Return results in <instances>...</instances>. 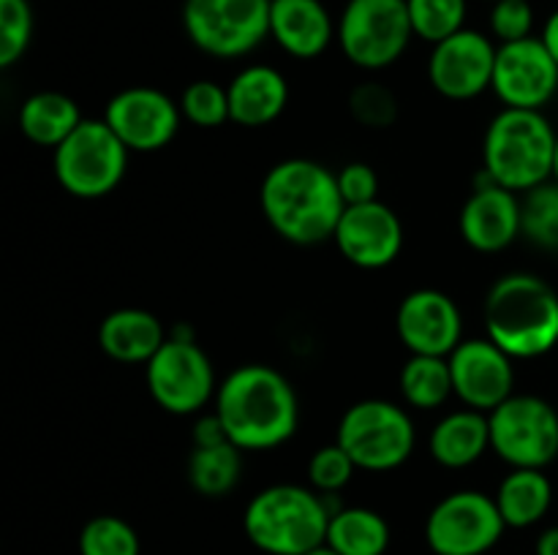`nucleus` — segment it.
Instances as JSON below:
<instances>
[{
	"instance_id": "nucleus-1",
	"label": "nucleus",
	"mask_w": 558,
	"mask_h": 555,
	"mask_svg": "<svg viewBox=\"0 0 558 555\" xmlns=\"http://www.w3.org/2000/svg\"><path fill=\"white\" fill-rule=\"evenodd\" d=\"M216 414L229 441L243 452L287 444L300 422L294 386L270 365H240L218 384Z\"/></svg>"
},
{
	"instance_id": "nucleus-2",
	"label": "nucleus",
	"mask_w": 558,
	"mask_h": 555,
	"mask_svg": "<svg viewBox=\"0 0 558 555\" xmlns=\"http://www.w3.org/2000/svg\"><path fill=\"white\" fill-rule=\"evenodd\" d=\"M259 201L272 232L294 245L332 239L347 210L336 174L311 158L276 163L262 180Z\"/></svg>"
},
{
	"instance_id": "nucleus-3",
	"label": "nucleus",
	"mask_w": 558,
	"mask_h": 555,
	"mask_svg": "<svg viewBox=\"0 0 558 555\" xmlns=\"http://www.w3.org/2000/svg\"><path fill=\"white\" fill-rule=\"evenodd\" d=\"M485 337L512 359H537L558 346V294L532 272H510L485 297Z\"/></svg>"
},
{
	"instance_id": "nucleus-4",
	"label": "nucleus",
	"mask_w": 558,
	"mask_h": 555,
	"mask_svg": "<svg viewBox=\"0 0 558 555\" xmlns=\"http://www.w3.org/2000/svg\"><path fill=\"white\" fill-rule=\"evenodd\" d=\"M330 504L303 484H270L248 501L243 528L265 555H305L327 542Z\"/></svg>"
},
{
	"instance_id": "nucleus-5",
	"label": "nucleus",
	"mask_w": 558,
	"mask_h": 555,
	"mask_svg": "<svg viewBox=\"0 0 558 555\" xmlns=\"http://www.w3.org/2000/svg\"><path fill=\"white\" fill-rule=\"evenodd\" d=\"M558 134L539 109L505 107L483 139V172L515 194L554 180Z\"/></svg>"
},
{
	"instance_id": "nucleus-6",
	"label": "nucleus",
	"mask_w": 558,
	"mask_h": 555,
	"mask_svg": "<svg viewBox=\"0 0 558 555\" xmlns=\"http://www.w3.org/2000/svg\"><path fill=\"white\" fill-rule=\"evenodd\" d=\"M52 169L65 194L76 199H104L123 183L129 147L104 118L82 120L80 128L52 150Z\"/></svg>"
},
{
	"instance_id": "nucleus-7",
	"label": "nucleus",
	"mask_w": 558,
	"mask_h": 555,
	"mask_svg": "<svg viewBox=\"0 0 558 555\" xmlns=\"http://www.w3.org/2000/svg\"><path fill=\"white\" fill-rule=\"evenodd\" d=\"M414 38L407 0H347L336 41L343 58L365 71L390 69Z\"/></svg>"
},
{
	"instance_id": "nucleus-8",
	"label": "nucleus",
	"mask_w": 558,
	"mask_h": 555,
	"mask_svg": "<svg viewBox=\"0 0 558 555\" xmlns=\"http://www.w3.org/2000/svg\"><path fill=\"white\" fill-rule=\"evenodd\" d=\"M338 444L363 471H392L414 452V422L407 408L381 397L360 400L338 422Z\"/></svg>"
},
{
	"instance_id": "nucleus-9",
	"label": "nucleus",
	"mask_w": 558,
	"mask_h": 555,
	"mask_svg": "<svg viewBox=\"0 0 558 555\" xmlns=\"http://www.w3.org/2000/svg\"><path fill=\"white\" fill-rule=\"evenodd\" d=\"M183 30L210 58H245L270 38V0H185Z\"/></svg>"
},
{
	"instance_id": "nucleus-10",
	"label": "nucleus",
	"mask_w": 558,
	"mask_h": 555,
	"mask_svg": "<svg viewBox=\"0 0 558 555\" xmlns=\"http://www.w3.org/2000/svg\"><path fill=\"white\" fill-rule=\"evenodd\" d=\"M150 397L174 417H191L216 400V370L194 337H167L156 357L145 365Z\"/></svg>"
},
{
	"instance_id": "nucleus-11",
	"label": "nucleus",
	"mask_w": 558,
	"mask_h": 555,
	"mask_svg": "<svg viewBox=\"0 0 558 555\" xmlns=\"http://www.w3.org/2000/svg\"><path fill=\"white\" fill-rule=\"evenodd\" d=\"M490 449L512 468H545L558 457V411L537 395H512L488 414Z\"/></svg>"
},
{
	"instance_id": "nucleus-12",
	"label": "nucleus",
	"mask_w": 558,
	"mask_h": 555,
	"mask_svg": "<svg viewBox=\"0 0 558 555\" xmlns=\"http://www.w3.org/2000/svg\"><path fill=\"white\" fill-rule=\"evenodd\" d=\"M505 528L496 498L480 490H458L430 509L425 542L436 555H488Z\"/></svg>"
},
{
	"instance_id": "nucleus-13",
	"label": "nucleus",
	"mask_w": 558,
	"mask_h": 555,
	"mask_svg": "<svg viewBox=\"0 0 558 555\" xmlns=\"http://www.w3.org/2000/svg\"><path fill=\"white\" fill-rule=\"evenodd\" d=\"M499 44L474 27L452 33L434 44L428 58V82L439 96L450 101H472L494 85Z\"/></svg>"
},
{
	"instance_id": "nucleus-14",
	"label": "nucleus",
	"mask_w": 558,
	"mask_h": 555,
	"mask_svg": "<svg viewBox=\"0 0 558 555\" xmlns=\"http://www.w3.org/2000/svg\"><path fill=\"white\" fill-rule=\"evenodd\" d=\"M104 120L129 152H156L178 136L183 112L163 90L136 85L109 98Z\"/></svg>"
},
{
	"instance_id": "nucleus-15",
	"label": "nucleus",
	"mask_w": 558,
	"mask_h": 555,
	"mask_svg": "<svg viewBox=\"0 0 558 555\" xmlns=\"http://www.w3.org/2000/svg\"><path fill=\"white\" fill-rule=\"evenodd\" d=\"M490 90L505 107L543 112L558 90V63L543 38L529 36L523 41L499 44Z\"/></svg>"
},
{
	"instance_id": "nucleus-16",
	"label": "nucleus",
	"mask_w": 558,
	"mask_h": 555,
	"mask_svg": "<svg viewBox=\"0 0 558 555\" xmlns=\"http://www.w3.org/2000/svg\"><path fill=\"white\" fill-rule=\"evenodd\" d=\"M452 392L458 400L474 411L490 414L507 397H512L515 386V368L510 354L501 351L488 337H469L450 354Z\"/></svg>"
},
{
	"instance_id": "nucleus-17",
	"label": "nucleus",
	"mask_w": 558,
	"mask_h": 555,
	"mask_svg": "<svg viewBox=\"0 0 558 555\" xmlns=\"http://www.w3.org/2000/svg\"><path fill=\"white\" fill-rule=\"evenodd\" d=\"M332 243L349 264L360 270H381L392 264L403 248V223L385 201L349 205L338 221Z\"/></svg>"
},
{
	"instance_id": "nucleus-18",
	"label": "nucleus",
	"mask_w": 558,
	"mask_h": 555,
	"mask_svg": "<svg viewBox=\"0 0 558 555\" xmlns=\"http://www.w3.org/2000/svg\"><path fill=\"white\" fill-rule=\"evenodd\" d=\"M396 330L403 346L425 357H450L463 341V316L439 288H417L401 299Z\"/></svg>"
},
{
	"instance_id": "nucleus-19",
	"label": "nucleus",
	"mask_w": 558,
	"mask_h": 555,
	"mask_svg": "<svg viewBox=\"0 0 558 555\" xmlns=\"http://www.w3.org/2000/svg\"><path fill=\"white\" fill-rule=\"evenodd\" d=\"M463 239L480 254H499L521 237V199L485 174V183L472 190L458 218Z\"/></svg>"
},
{
	"instance_id": "nucleus-20",
	"label": "nucleus",
	"mask_w": 558,
	"mask_h": 555,
	"mask_svg": "<svg viewBox=\"0 0 558 555\" xmlns=\"http://www.w3.org/2000/svg\"><path fill=\"white\" fill-rule=\"evenodd\" d=\"M338 22L322 0H270V38L298 60H314L336 41Z\"/></svg>"
},
{
	"instance_id": "nucleus-21",
	"label": "nucleus",
	"mask_w": 558,
	"mask_h": 555,
	"mask_svg": "<svg viewBox=\"0 0 558 555\" xmlns=\"http://www.w3.org/2000/svg\"><path fill=\"white\" fill-rule=\"evenodd\" d=\"M229 112L232 123L243 128H265L276 123L289 103V82L272 65H245L229 82Z\"/></svg>"
},
{
	"instance_id": "nucleus-22",
	"label": "nucleus",
	"mask_w": 558,
	"mask_h": 555,
	"mask_svg": "<svg viewBox=\"0 0 558 555\" xmlns=\"http://www.w3.org/2000/svg\"><path fill=\"white\" fill-rule=\"evenodd\" d=\"M163 343L167 332L150 310L118 308L104 316L98 326V346L114 362L147 365Z\"/></svg>"
},
{
	"instance_id": "nucleus-23",
	"label": "nucleus",
	"mask_w": 558,
	"mask_h": 555,
	"mask_svg": "<svg viewBox=\"0 0 558 555\" xmlns=\"http://www.w3.org/2000/svg\"><path fill=\"white\" fill-rule=\"evenodd\" d=\"M430 457L445 468H469L490 449L488 414L458 408L436 422L428 439Z\"/></svg>"
},
{
	"instance_id": "nucleus-24",
	"label": "nucleus",
	"mask_w": 558,
	"mask_h": 555,
	"mask_svg": "<svg viewBox=\"0 0 558 555\" xmlns=\"http://www.w3.org/2000/svg\"><path fill=\"white\" fill-rule=\"evenodd\" d=\"M80 107L71 96L58 90H41L25 98L20 109V131L38 147H58L80 128Z\"/></svg>"
},
{
	"instance_id": "nucleus-25",
	"label": "nucleus",
	"mask_w": 558,
	"mask_h": 555,
	"mask_svg": "<svg viewBox=\"0 0 558 555\" xmlns=\"http://www.w3.org/2000/svg\"><path fill=\"white\" fill-rule=\"evenodd\" d=\"M494 498L507 528H529L548 515L554 504V484L543 468H512L501 479Z\"/></svg>"
},
{
	"instance_id": "nucleus-26",
	"label": "nucleus",
	"mask_w": 558,
	"mask_h": 555,
	"mask_svg": "<svg viewBox=\"0 0 558 555\" xmlns=\"http://www.w3.org/2000/svg\"><path fill=\"white\" fill-rule=\"evenodd\" d=\"M325 544L338 555H385L390 547V526L379 511L343 506L332 511Z\"/></svg>"
},
{
	"instance_id": "nucleus-27",
	"label": "nucleus",
	"mask_w": 558,
	"mask_h": 555,
	"mask_svg": "<svg viewBox=\"0 0 558 555\" xmlns=\"http://www.w3.org/2000/svg\"><path fill=\"white\" fill-rule=\"evenodd\" d=\"M243 473V449L232 441L210 446H194L189 457V482L205 498L229 495Z\"/></svg>"
},
{
	"instance_id": "nucleus-28",
	"label": "nucleus",
	"mask_w": 558,
	"mask_h": 555,
	"mask_svg": "<svg viewBox=\"0 0 558 555\" xmlns=\"http://www.w3.org/2000/svg\"><path fill=\"white\" fill-rule=\"evenodd\" d=\"M401 395L409 406L420 411H434L445 406L447 397L456 395L450 359L412 354L401 370Z\"/></svg>"
},
{
	"instance_id": "nucleus-29",
	"label": "nucleus",
	"mask_w": 558,
	"mask_h": 555,
	"mask_svg": "<svg viewBox=\"0 0 558 555\" xmlns=\"http://www.w3.org/2000/svg\"><path fill=\"white\" fill-rule=\"evenodd\" d=\"M521 234L537 248L558 250V183L537 185L521 199Z\"/></svg>"
},
{
	"instance_id": "nucleus-30",
	"label": "nucleus",
	"mask_w": 558,
	"mask_h": 555,
	"mask_svg": "<svg viewBox=\"0 0 558 555\" xmlns=\"http://www.w3.org/2000/svg\"><path fill=\"white\" fill-rule=\"evenodd\" d=\"M414 36L430 47L466 27L469 0H407Z\"/></svg>"
},
{
	"instance_id": "nucleus-31",
	"label": "nucleus",
	"mask_w": 558,
	"mask_h": 555,
	"mask_svg": "<svg viewBox=\"0 0 558 555\" xmlns=\"http://www.w3.org/2000/svg\"><path fill=\"white\" fill-rule=\"evenodd\" d=\"M140 536L123 517L98 515L80 531V555H140Z\"/></svg>"
},
{
	"instance_id": "nucleus-32",
	"label": "nucleus",
	"mask_w": 558,
	"mask_h": 555,
	"mask_svg": "<svg viewBox=\"0 0 558 555\" xmlns=\"http://www.w3.org/2000/svg\"><path fill=\"white\" fill-rule=\"evenodd\" d=\"M180 112L189 123L199 128H218L227 120H232L229 112V92L213 79H196L180 96Z\"/></svg>"
},
{
	"instance_id": "nucleus-33",
	"label": "nucleus",
	"mask_w": 558,
	"mask_h": 555,
	"mask_svg": "<svg viewBox=\"0 0 558 555\" xmlns=\"http://www.w3.org/2000/svg\"><path fill=\"white\" fill-rule=\"evenodd\" d=\"M33 38V9L27 0H0V65L11 69Z\"/></svg>"
},
{
	"instance_id": "nucleus-34",
	"label": "nucleus",
	"mask_w": 558,
	"mask_h": 555,
	"mask_svg": "<svg viewBox=\"0 0 558 555\" xmlns=\"http://www.w3.org/2000/svg\"><path fill=\"white\" fill-rule=\"evenodd\" d=\"M349 114L365 128H387L398 118V98L381 82H363L349 92Z\"/></svg>"
},
{
	"instance_id": "nucleus-35",
	"label": "nucleus",
	"mask_w": 558,
	"mask_h": 555,
	"mask_svg": "<svg viewBox=\"0 0 558 555\" xmlns=\"http://www.w3.org/2000/svg\"><path fill=\"white\" fill-rule=\"evenodd\" d=\"M354 471H357V466L338 441L319 446L308 460V482L322 495H336L338 490L347 488L352 482Z\"/></svg>"
},
{
	"instance_id": "nucleus-36",
	"label": "nucleus",
	"mask_w": 558,
	"mask_h": 555,
	"mask_svg": "<svg viewBox=\"0 0 558 555\" xmlns=\"http://www.w3.org/2000/svg\"><path fill=\"white\" fill-rule=\"evenodd\" d=\"M490 36L499 44L523 41L534 30V9L529 0H496L490 3Z\"/></svg>"
},
{
	"instance_id": "nucleus-37",
	"label": "nucleus",
	"mask_w": 558,
	"mask_h": 555,
	"mask_svg": "<svg viewBox=\"0 0 558 555\" xmlns=\"http://www.w3.org/2000/svg\"><path fill=\"white\" fill-rule=\"evenodd\" d=\"M336 180L347 207L365 205V201L379 199V177H376V172L368 166V163L363 161L347 163V166H341V172L336 174Z\"/></svg>"
},
{
	"instance_id": "nucleus-38",
	"label": "nucleus",
	"mask_w": 558,
	"mask_h": 555,
	"mask_svg": "<svg viewBox=\"0 0 558 555\" xmlns=\"http://www.w3.org/2000/svg\"><path fill=\"white\" fill-rule=\"evenodd\" d=\"M221 441H229L227 430H223L221 419L218 414H205V417L196 419L194 424V446H210V444H221Z\"/></svg>"
},
{
	"instance_id": "nucleus-39",
	"label": "nucleus",
	"mask_w": 558,
	"mask_h": 555,
	"mask_svg": "<svg viewBox=\"0 0 558 555\" xmlns=\"http://www.w3.org/2000/svg\"><path fill=\"white\" fill-rule=\"evenodd\" d=\"M543 44L548 47V52L554 54V60L558 63V9L554 11V14L545 20V27H543Z\"/></svg>"
},
{
	"instance_id": "nucleus-40",
	"label": "nucleus",
	"mask_w": 558,
	"mask_h": 555,
	"mask_svg": "<svg viewBox=\"0 0 558 555\" xmlns=\"http://www.w3.org/2000/svg\"><path fill=\"white\" fill-rule=\"evenodd\" d=\"M537 555H558V526L545 528L537 539V547H534Z\"/></svg>"
},
{
	"instance_id": "nucleus-41",
	"label": "nucleus",
	"mask_w": 558,
	"mask_h": 555,
	"mask_svg": "<svg viewBox=\"0 0 558 555\" xmlns=\"http://www.w3.org/2000/svg\"><path fill=\"white\" fill-rule=\"evenodd\" d=\"M305 555H338V553L332 547H327V544H322V547L311 550V553H305Z\"/></svg>"
},
{
	"instance_id": "nucleus-42",
	"label": "nucleus",
	"mask_w": 558,
	"mask_h": 555,
	"mask_svg": "<svg viewBox=\"0 0 558 555\" xmlns=\"http://www.w3.org/2000/svg\"><path fill=\"white\" fill-rule=\"evenodd\" d=\"M554 180L558 183V139H556V156H554Z\"/></svg>"
},
{
	"instance_id": "nucleus-43",
	"label": "nucleus",
	"mask_w": 558,
	"mask_h": 555,
	"mask_svg": "<svg viewBox=\"0 0 558 555\" xmlns=\"http://www.w3.org/2000/svg\"><path fill=\"white\" fill-rule=\"evenodd\" d=\"M488 3H496V0H488Z\"/></svg>"
}]
</instances>
